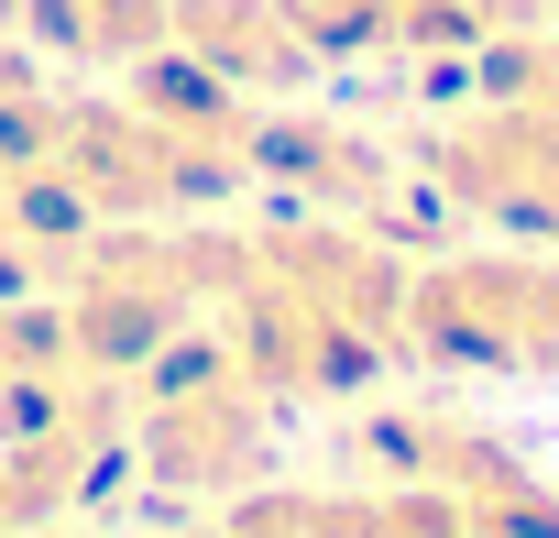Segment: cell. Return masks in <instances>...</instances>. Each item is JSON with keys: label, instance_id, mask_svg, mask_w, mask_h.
Wrapping results in <instances>:
<instances>
[{"label": "cell", "instance_id": "6da1fadb", "mask_svg": "<svg viewBox=\"0 0 559 538\" xmlns=\"http://www.w3.org/2000/svg\"><path fill=\"white\" fill-rule=\"evenodd\" d=\"M219 341L274 407L362 396L406 352V253L362 220H286V231H230L219 253Z\"/></svg>", "mask_w": 559, "mask_h": 538}, {"label": "cell", "instance_id": "7a4b0ae2", "mask_svg": "<svg viewBox=\"0 0 559 538\" xmlns=\"http://www.w3.org/2000/svg\"><path fill=\"white\" fill-rule=\"evenodd\" d=\"M472 67V110L428 132V187L483 231L559 242V45L504 34Z\"/></svg>", "mask_w": 559, "mask_h": 538}, {"label": "cell", "instance_id": "3957f363", "mask_svg": "<svg viewBox=\"0 0 559 538\" xmlns=\"http://www.w3.org/2000/svg\"><path fill=\"white\" fill-rule=\"evenodd\" d=\"M219 253H230V231H154V220L88 231L56 264V330H67V352L99 363V374H143L219 297Z\"/></svg>", "mask_w": 559, "mask_h": 538}, {"label": "cell", "instance_id": "277c9868", "mask_svg": "<svg viewBox=\"0 0 559 538\" xmlns=\"http://www.w3.org/2000/svg\"><path fill=\"white\" fill-rule=\"evenodd\" d=\"M132 440H143V472L165 494H198V505H230L263 483L274 461V396L241 374V352L209 330V341H165L154 352V385L132 407Z\"/></svg>", "mask_w": 559, "mask_h": 538}, {"label": "cell", "instance_id": "5b68a950", "mask_svg": "<svg viewBox=\"0 0 559 538\" xmlns=\"http://www.w3.org/2000/svg\"><path fill=\"white\" fill-rule=\"evenodd\" d=\"M406 352L450 374L559 385V253H439L406 264Z\"/></svg>", "mask_w": 559, "mask_h": 538}, {"label": "cell", "instance_id": "8992f818", "mask_svg": "<svg viewBox=\"0 0 559 538\" xmlns=\"http://www.w3.org/2000/svg\"><path fill=\"white\" fill-rule=\"evenodd\" d=\"M362 461H373L384 483H417V494L461 505L483 538H559V483H548L526 451H504L493 429H472V418H439V407L373 418V429H362Z\"/></svg>", "mask_w": 559, "mask_h": 538}, {"label": "cell", "instance_id": "52a82bcc", "mask_svg": "<svg viewBox=\"0 0 559 538\" xmlns=\"http://www.w3.org/2000/svg\"><path fill=\"white\" fill-rule=\"evenodd\" d=\"M252 176H274L319 220H384V198H395L384 143L330 121V110H252Z\"/></svg>", "mask_w": 559, "mask_h": 538}, {"label": "cell", "instance_id": "ba28073f", "mask_svg": "<svg viewBox=\"0 0 559 538\" xmlns=\"http://www.w3.org/2000/svg\"><path fill=\"white\" fill-rule=\"evenodd\" d=\"M319 56H483L526 34V0H286Z\"/></svg>", "mask_w": 559, "mask_h": 538}, {"label": "cell", "instance_id": "9c48e42d", "mask_svg": "<svg viewBox=\"0 0 559 538\" xmlns=\"http://www.w3.org/2000/svg\"><path fill=\"white\" fill-rule=\"evenodd\" d=\"M165 56L209 67L219 89L263 100V89H297L319 67V45L297 34L286 0H176V23H165Z\"/></svg>", "mask_w": 559, "mask_h": 538}, {"label": "cell", "instance_id": "30bf717a", "mask_svg": "<svg viewBox=\"0 0 559 538\" xmlns=\"http://www.w3.org/2000/svg\"><path fill=\"white\" fill-rule=\"evenodd\" d=\"M12 12H23V34H45L78 67H143V56H165L176 0H12Z\"/></svg>", "mask_w": 559, "mask_h": 538}, {"label": "cell", "instance_id": "8fae6325", "mask_svg": "<svg viewBox=\"0 0 559 538\" xmlns=\"http://www.w3.org/2000/svg\"><path fill=\"white\" fill-rule=\"evenodd\" d=\"M23 538H99V527H67V516H45V527H23Z\"/></svg>", "mask_w": 559, "mask_h": 538}, {"label": "cell", "instance_id": "7c38bea8", "mask_svg": "<svg viewBox=\"0 0 559 538\" xmlns=\"http://www.w3.org/2000/svg\"><path fill=\"white\" fill-rule=\"evenodd\" d=\"M0 538H23V527H12V516H0Z\"/></svg>", "mask_w": 559, "mask_h": 538}]
</instances>
